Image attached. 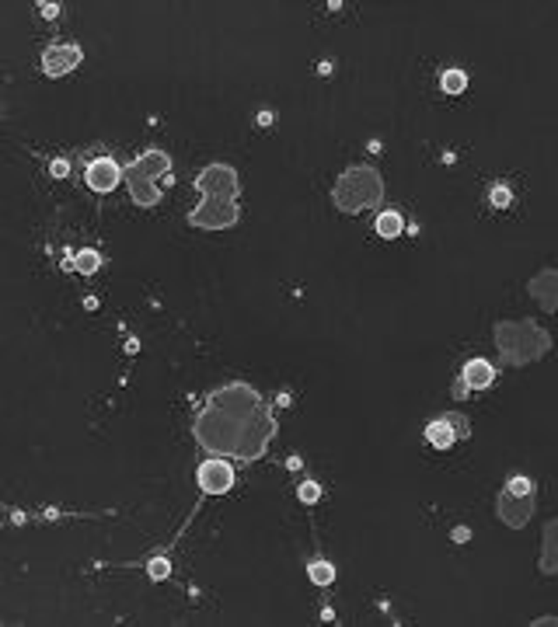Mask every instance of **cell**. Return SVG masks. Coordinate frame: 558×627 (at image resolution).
Here are the masks:
<instances>
[{
  "mask_svg": "<svg viewBox=\"0 0 558 627\" xmlns=\"http://www.w3.org/2000/svg\"><path fill=\"white\" fill-rule=\"evenodd\" d=\"M276 415L265 398L251 384H223L216 387L192 418L196 443L213 457L258 460L276 436Z\"/></svg>",
  "mask_w": 558,
  "mask_h": 627,
  "instance_id": "obj_1",
  "label": "cell"
},
{
  "mask_svg": "<svg viewBox=\"0 0 558 627\" xmlns=\"http://www.w3.org/2000/svg\"><path fill=\"white\" fill-rule=\"evenodd\" d=\"M495 345H499L506 366H523V363L541 359L551 349V335L541 332L534 321H499Z\"/></svg>",
  "mask_w": 558,
  "mask_h": 627,
  "instance_id": "obj_2",
  "label": "cell"
},
{
  "mask_svg": "<svg viewBox=\"0 0 558 627\" xmlns=\"http://www.w3.org/2000/svg\"><path fill=\"white\" fill-rule=\"evenodd\" d=\"M129 195L136 206H157L161 202V185H171V157L164 150H143L126 171H122Z\"/></svg>",
  "mask_w": 558,
  "mask_h": 627,
  "instance_id": "obj_3",
  "label": "cell"
},
{
  "mask_svg": "<svg viewBox=\"0 0 558 627\" xmlns=\"http://www.w3.org/2000/svg\"><path fill=\"white\" fill-rule=\"evenodd\" d=\"M381 199H384V178L374 168H367V164L342 171V178L332 188V202L342 213H367Z\"/></svg>",
  "mask_w": 558,
  "mask_h": 627,
  "instance_id": "obj_4",
  "label": "cell"
},
{
  "mask_svg": "<svg viewBox=\"0 0 558 627\" xmlns=\"http://www.w3.org/2000/svg\"><path fill=\"white\" fill-rule=\"evenodd\" d=\"M534 498H537V484L530 478H523V474L509 478L506 488L499 491V519L509 530L527 526V519L534 516Z\"/></svg>",
  "mask_w": 558,
  "mask_h": 627,
  "instance_id": "obj_5",
  "label": "cell"
},
{
  "mask_svg": "<svg viewBox=\"0 0 558 627\" xmlns=\"http://www.w3.org/2000/svg\"><path fill=\"white\" fill-rule=\"evenodd\" d=\"M237 171L230 164H209L199 171L196 178V192L202 199H227V202H237Z\"/></svg>",
  "mask_w": 558,
  "mask_h": 627,
  "instance_id": "obj_6",
  "label": "cell"
},
{
  "mask_svg": "<svg viewBox=\"0 0 558 627\" xmlns=\"http://www.w3.org/2000/svg\"><path fill=\"white\" fill-rule=\"evenodd\" d=\"M241 209L237 202H227V199H202L192 213H189V223L196 230H230L237 223Z\"/></svg>",
  "mask_w": 558,
  "mask_h": 627,
  "instance_id": "obj_7",
  "label": "cell"
},
{
  "mask_svg": "<svg viewBox=\"0 0 558 627\" xmlns=\"http://www.w3.org/2000/svg\"><path fill=\"white\" fill-rule=\"evenodd\" d=\"M196 484L202 495H223L230 491L234 484V467L227 457H206L199 467H196Z\"/></svg>",
  "mask_w": 558,
  "mask_h": 627,
  "instance_id": "obj_8",
  "label": "cell"
},
{
  "mask_svg": "<svg viewBox=\"0 0 558 627\" xmlns=\"http://www.w3.org/2000/svg\"><path fill=\"white\" fill-rule=\"evenodd\" d=\"M471 429H468V418L464 415H440L426 425V443L440 453H447L457 439H468Z\"/></svg>",
  "mask_w": 558,
  "mask_h": 627,
  "instance_id": "obj_9",
  "label": "cell"
},
{
  "mask_svg": "<svg viewBox=\"0 0 558 627\" xmlns=\"http://www.w3.org/2000/svg\"><path fill=\"white\" fill-rule=\"evenodd\" d=\"M492 384H495V366H492L488 359L475 356V359L464 363V370H461V377H457V384H454V398H468V394H475V391H488Z\"/></svg>",
  "mask_w": 558,
  "mask_h": 627,
  "instance_id": "obj_10",
  "label": "cell"
},
{
  "mask_svg": "<svg viewBox=\"0 0 558 627\" xmlns=\"http://www.w3.org/2000/svg\"><path fill=\"white\" fill-rule=\"evenodd\" d=\"M84 181H88L91 192L109 195V192H115V185L122 181V168H119L115 157H95V161L84 168Z\"/></svg>",
  "mask_w": 558,
  "mask_h": 627,
  "instance_id": "obj_11",
  "label": "cell"
},
{
  "mask_svg": "<svg viewBox=\"0 0 558 627\" xmlns=\"http://www.w3.org/2000/svg\"><path fill=\"white\" fill-rule=\"evenodd\" d=\"M81 60H84L81 46H74V42H56V46H49V49L42 53V74H46V77H63V74H70Z\"/></svg>",
  "mask_w": 558,
  "mask_h": 627,
  "instance_id": "obj_12",
  "label": "cell"
},
{
  "mask_svg": "<svg viewBox=\"0 0 558 627\" xmlns=\"http://www.w3.org/2000/svg\"><path fill=\"white\" fill-rule=\"evenodd\" d=\"M555 282H558V272H555V268H544V272H537V275L530 279V296H534L544 310H555V303H558V293H555L558 286H555Z\"/></svg>",
  "mask_w": 558,
  "mask_h": 627,
  "instance_id": "obj_13",
  "label": "cell"
},
{
  "mask_svg": "<svg viewBox=\"0 0 558 627\" xmlns=\"http://www.w3.org/2000/svg\"><path fill=\"white\" fill-rule=\"evenodd\" d=\"M374 230L381 234V237H401L405 234V216L398 213V209H384V213H377V220H374Z\"/></svg>",
  "mask_w": 558,
  "mask_h": 627,
  "instance_id": "obj_14",
  "label": "cell"
},
{
  "mask_svg": "<svg viewBox=\"0 0 558 627\" xmlns=\"http://www.w3.org/2000/svg\"><path fill=\"white\" fill-rule=\"evenodd\" d=\"M440 88H443V95H464L468 91V74L450 67V70L440 74Z\"/></svg>",
  "mask_w": 558,
  "mask_h": 627,
  "instance_id": "obj_15",
  "label": "cell"
},
{
  "mask_svg": "<svg viewBox=\"0 0 558 627\" xmlns=\"http://www.w3.org/2000/svg\"><path fill=\"white\" fill-rule=\"evenodd\" d=\"M81 275H91V272H98L102 268V254L95 251V247H84V251H77L74 254V261H70Z\"/></svg>",
  "mask_w": 558,
  "mask_h": 627,
  "instance_id": "obj_16",
  "label": "cell"
},
{
  "mask_svg": "<svg viewBox=\"0 0 558 627\" xmlns=\"http://www.w3.org/2000/svg\"><path fill=\"white\" fill-rule=\"evenodd\" d=\"M308 578L325 589V585L335 582V564H328V561H311V564H308Z\"/></svg>",
  "mask_w": 558,
  "mask_h": 627,
  "instance_id": "obj_17",
  "label": "cell"
},
{
  "mask_svg": "<svg viewBox=\"0 0 558 627\" xmlns=\"http://www.w3.org/2000/svg\"><path fill=\"white\" fill-rule=\"evenodd\" d=\"M558 561H555V523H548V533H544V557H541V571L544 575H555Z\"/></svg>",
  "mask_w": 558,
  "mask_h": 627,
  "instance_id": "obj_18",
  "label": "cell"
},
{
  "mask_svg": "<svg viewBox=\"0 0 558 627\" xmlns=\"http://www.w3.org/2000/svg\"><path fill=\"white\" fill-rule=\"evenodd\" d=\"M488 206H492V209H509V206H513V192H509V185L495 181V185L488 188Z\"/></svg>",
  "mask_w": 558,
  "mask_h": 627,
  "instance_id": "obj_19",
  "label": "cell"
},
{
  "mask_svg": "<svg viewBox=\"0 0 558 627\" xmlns=\"http://www.w3.org/2000/svg\"><path fill=\"white\" fill-rule=\"evenodd\" d=\"M297 498H301L304 505H314V502L321 498V484H318V481H301V488H297Z\"/></svg>",
  "mask_w": 558,
  "mask_h": 627,
  "instance_id": "obj_20",
  "label": "cell"
},
{
  "mask_svg": "<svg viewBox=\"0 0 558 627\" xmlns=\"http://www.w3.org/2000/svg\"><path fill=\"white\" fill-rule=\"evenodd\" d=\"M147 575H150L154 582H164V578L171 575V564H168V557H150V561H147Z\"/></svg>",
  "mask_w": 558,
  "mask_h": 627,
  "instance_id": "obj_21",
  "label": "cell"
},
{
  "mask_svg": "<svg viewBox=\"0 0 558 627\" xmlns=\"http://www.w3.org/2000/svg\"><path fill=\"white\" fill-rule=\"evenodd\" d=\"M67 171H70V161H67V157H53V161H49V174H53V178H67Z\"/></svg>",
  "mask_w": 558,
  "mask_h": 627,
  "instance_id": "obj_22",
  "label": "cell"
},
{
  "mask_svg": "<svg viewBox=\"0 0 558 627\" xmlns=\"http://www.w3.org/2000/svg\"><path fill=\"white\" fill-rule=\"evenodd\" d=\"M39 15H42L46 22H53V18H60V4H53V0H42V4H39Z\"/></svg>",
  "mask_w": 558,
  "mask_h": 627,
  "instance_id": "obj_23",
  "label": "cell"
},
{
  "mask_svg": "<svg viewBox=\"0 0 558 627\" xmlns=\"http://www.w3.org/2000/svg\"><path fill=\"white\" fill-rule=\"evenodd\" d=\"M468 537H471V530H468V526H457V530H454V540H457V544H464Z\"/></svg>",
  "mask_w": 558,
  "mask_h": 627,
  "instance_id": "obj_24",
  "label": "cell"
},
{
  "mask_svg": "<svg viewBox=\"0 0 558 627\" xmlns=\"http://www.w3.org/2000/svg\"><path fill=\"white\" fill-rule=\"evenodd\" d=\"M318 74L328 77V74H332V60H321V63H318Z\"/></svg>",
  "mask_w": 558,
  "mask_h": 627,
  "instance_id": "obj_25",
  "label": "cell"
}]
</instances>
